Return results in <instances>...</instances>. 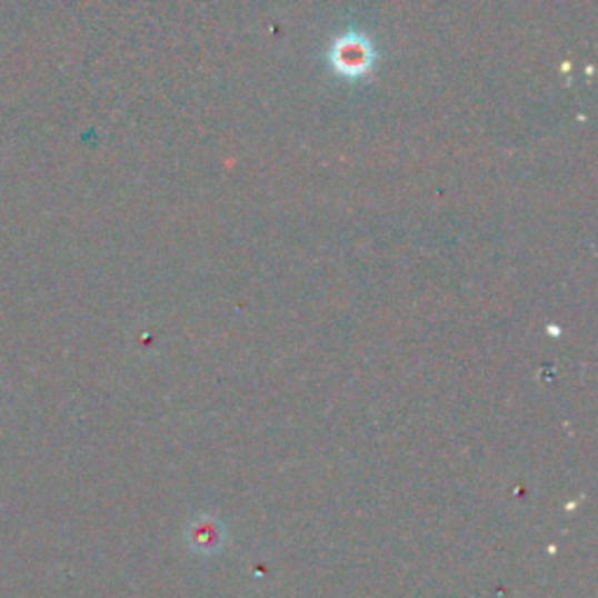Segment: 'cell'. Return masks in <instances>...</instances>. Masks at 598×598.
Masks as SVG:
<instances>
[{
  "label": "cell",
  "mask_w": 598,
  "mask_h": 598,
  "mask_svg": "<svg viewBox=\"0 0 598 598\" xmlns=\"http://www.w3.org/2000/svg\"><path fill=\"white\" fill-rule=\"evenodd\" d=\"M372 50L362 38L349 36L343 42H339V48L335 50V63L341 73L347 76H360L370 68Z\"/></svg>",
  "instance_id": "2"
},
{
  "label": "cell",
  "mask_w": 598,
  "mask_h": 598,
  "mask_svg": "<svg viewBox=\"0 0 598 598\" xmlns=\"http://www.w3.org/2000/svg\"><path fill=\"white\" fill-rule=\"evenodd\" d=\"M186 542L199 557H216L227 545V526L211 512H199L186 526Z\"/></svg>",
  "instance_id": "1"
}]
</instances>
